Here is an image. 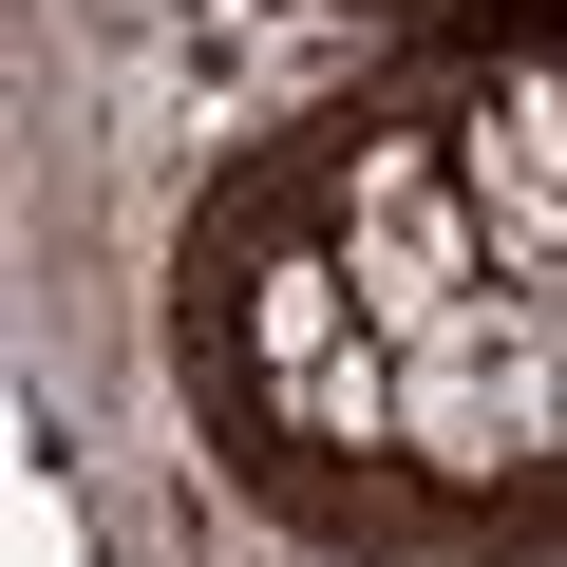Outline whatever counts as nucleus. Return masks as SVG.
<instances>
[{
	"instance_id": "f257e3e1",
	"label": "nucleus",
	"mask_w": 567,
	"mask_h": 567,
	"mask_svg": "<svg viewBox=\"0 0 567 567\" xmlns=\"http://www.w3.org/2000/svg\"><path fill=\"white\" fill-rule=\"evenodd\" d=\"M454 189L492 227V284H567V58H511L454 114Z\"/></svg>"
},
{
	"instance_id": "f03ea898",
	"label": "nucleus",
	"mask_w": 567,
	"mask_h": 567,
	"mask_svg": "<svg viewBox=\"0 0 567 567\" xmlns=\"http://www.w3.org/2000/svg\"><path fill=\"white\" fill-rule=\"evenodd\" d=\"M341 341H360V265H341V246H303V265L246 284V360H265V398H303Z\"/></svg>"
},
{
	"instance_id": "20e7f679",
	"label": "nucleus",
	"mask_w": 567,
	"mask_h": 567,
	"mask_svg": "<svg viewBox=\"0 0 567 567\" xmlns=\"http://www.w3.org/2000/svg\"><path fill=\"white\" fill-rule=\"evenodd\" d=\"M548 58H567V39H548Z\"/></svg>"
},
{
	"instance_id": "7ed1b4c3",
	"label": "nucleus",
	"mask_w": 567,
	"mask_h": 567,
	"mask_svg": "<svg viewBox=\"0 0 567 567\" xmlns=\"http://www.w3.org/2000/svg\"><path fill=\"white\" fill-rule=\"evenodd\" d=\"M284 435H322V454H398V341L360 322V341H341L303 398H284Z\"/></svg>"
}]
</instances>
